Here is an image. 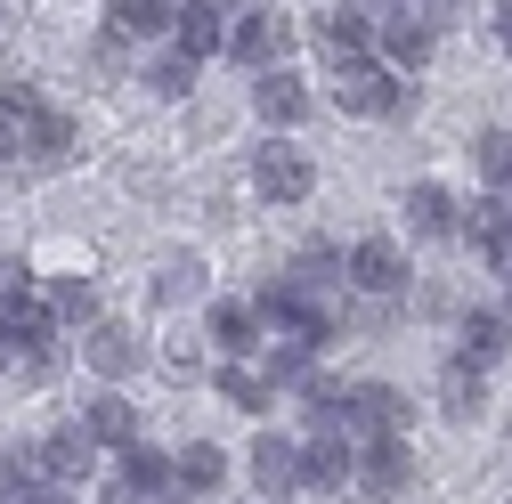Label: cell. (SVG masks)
<instances>
[{
    "label": "cell",
    "instance_id": "44dd1931",
    "mask_svg": "<svg viewBox=\"0 0 512 504\" xmlns=\"http://www.w3.org/2000/svg\"><path fill=\"white\" fill-rule=\"evenodd\" d=\"M309 374H317V342H309V334H277V342H269V366H261V383H269V391H301Z\"/></svg>",
    "mask_w": 512,
    "mask_h": 504
},
{
    "label": "cell",
    "instance_id": "cb8c5ba5",
    "mask_svg": "<svg viewBox=\"0 0 512 504\" xmlns=\"http://www.w3.org/2000/svg\"><path fill=\"white\" fill-rule=\"evenodd\" d=\"M114 480H131V488H139L147 504H163V496L179 488V472H171V456H155L147 439H139V448H122V472H114Z\"/></svg>",
    "mask_w": 512,
    "mask_h": 504
},
{
    "label": "cell",
    "instance_id": "6da1fadb",
    "mask_svg": "<svg viewBox=\"0 0 512 504\" xmlns=\"http://www.w3.org/2000/svg\"><path fill=\"white\" fill-rule=\"evenodd\" d=\"M334 106L342 114H415V82H399L391 66L358 57V66H334Z\"/></svg>",
    "mask_w": 512,
    "mask_h": 504
},
{
    "label": "cell",
    "instance_id": "52a82bcc",
    "mask_svg": "<svg viewBox=\"0 0 512 504\" xmlns=\"http://www.w3.org/2000/svg\"><path fill=\"white\" fill-rule=\"evenodd\" d=\"M358 488H366V504L407 496L415 488V448H407V439H366V448H358Z\"/></svg>",
    "mask_w": 512,
    "mask_h": 504
},
{
    "label": "cell",
    "instance_id": "8fae6325",
    "mask_svg": "<svg viewBox=\"0 0 512 504\" xmlns=\"http://www.w3.org/2000/svg\"><path fill=\"white\" fill-rule=\"evenodd\" d=\"M456 366H472V374H488L504 350H512V318H504V309H464V326H456Z\"/></svg>",
    "mask_w": 512,
    "mask_h": 504
},
{
    "label": "cell",
    "instance_id": "4316f807",
    "mask_svg": "<svg viewBox=\"0 0 512 504\" xmlns=\"http://www.w3.org/2000/svg\"><path fill=\"white\" fill-rule=\"evenodd\" d=\"M439 407L456 415V423H472V415L488 407V374H472V366H447V374H439Z\"/></svg>",
    "mask_w": 512,
    "mask_h": 504
},
{
    "label": "cell",
    "instance_id": "7402d4cb",
    "mask_svg": "<svg viewBox=\"0 0 512 504\" xmlns=\"http://www.w3.org/2000/svg\"><path fill=\"white\" fill-rule=\"evenodd\" d=\"M212 342L228 366H244V350H261V318H252V301H212Z\"/></svg>",
    "mask_w": 512,
    "mask_h": 504
},
{
    "label": "cell",
    "instance_id": "ab89813d",
    "mask_svg": "<svg viewBox=\"0 0 512 504\" xmlns=\"http://www.w3.org/2000/svg\"><path fill=\"white\" fill-rule=\"evenodd\" d=\"M163 504H196V496H163Z\"/></svg>",
    "mask_w": 512,
    "mask_h": 504
},
{
    "label": "cell",
    "instance_id": "60d3db41",
    "mask_svg": "<svg viewBox=\"0 0 512 504\" xmlns=\"http://www.w3.org/2000/svg\"><path fill=\"white\" fill-rule=\"evenodd\" d=\"M504 318H512V309H504Z\"/></svg>",
    "mask_w": 512,
    "mask_h": 504
},
{
    "label": "cell",
    "instance_id": "d6986e66",
    "mask_svg": "<svg viewBox=\"0 0 512 504\" xmlns=\"http://www.w3.org/2000/svg\"><path fill=\"white\" fill-rule=\"evenodd\" d=\"M74 155V122L66 114H25V139H17V163H33V171H49V163H66Z\"/></svg>",
    "mask_w": 512,
    "mask_h": 504
},
{
    "label": "cell",
    "instance_id": "f1b7e54d",
    "mask_svg": "<svg viewBox=\"0 0 512 504\" xmlns=\"http://www.w3.org/2000/svg\"><path fill=\"white\" fill-rule=\"evenodd\" d=\"M472 163L488 179V196H504V187H512V131H480L472 139Z\"/></svg>",
    "mask_w": 512,
    "mask_h": 504
},
{
    "label": "cell",
    "instance_id": "2e32d148",
    "mask_svg": "<svg viewBox=\"0 0 512 504\" xmlns=\"http://www.w3.org/2000/svg\"><path fill=\"white\" fill-rule=\"evenodd\" d=\"M399 212H407V236H431V244H439V236H456V220H464V204L447 196L439 179H415Z\"/></svg>",
    "mask_w": 512,
    "mask_h": 504
},
{
    "label": "cell",
    "instance_id": "5bb4252c",
    "mask_svg": "<svg viewBox=\"0 0 512 504\" xmlns=\"http://www.w3.org/2000/svg\"><path fill=\"white\" fill-rule=\"evenodd\" d=\"M82 439H90V448H139V407L122 391H98L82 407Z\"/></svg>",
    "mask_w": 512,
    "mask_h": 504
},
{
    "label": "cell",
    "instance_id": "4fadbf2b",
    "mask_svg": "<svg viewBox=\"0 0 512 504\" xmlns=\"http://www.w3.org/2000/svg\"><path fill=\"white\" fill-rule=\"evenodd\" d=\"M252 106H261V122H269V131H293V122H301L317 98H309V82H301L293 66H277V74H261V82H252Z\"/></svg>",
    "mask_w": 512,
    "mask_h": 504
},
{
    "label": "cell",
    "instance_id": "4dcf8cb0",
    "mask_svg": "<svg viewBox=\"0 0 512 504\" xmlns=\"http://www.w3.org/2000/svg\"><path fill=\"white\" fill-rule=\"evenodd\" d=\"M57 358H66L57 342H41V350H9V374H17V383H49V374H57Z\"/></svg>",
    "mask_w": 512,
    "mask_h": 504
},
{
    "label": "cell",
    "instance_id": "f546056e",
    "mask_svg": "<svg viewBox=\"0 0 512 504\" xmlns=\"http://www.w3.org/2000/svg\"><path fill=\"white\" fill-rule=\"evenodd\" d=\"M139 82H147L155 98H187V90H196V66L171 49V57H155V66H139Z\"/></svg>",
    "mask_w": 512,
    "mask_h": 504
},
{
    "label": "cell",
    "instance_id": "83f0119b",
    "mask_svg": "<svg viewBox=\"0 0 512 504\" xmlns=\"http://www.w3.org/2000/svg\"><path fill=\"white\" fill-rule=\"evenodd\" d=\"M220 399H228L236 415H269V407H277V391H269L252 366H220Z\"/></svg>",
    "mask_w": 512,
    "mask_h": 504
},
{
    "label": "cell",
    "instance_id": "5b68a950",
    "mask_svg": "<svg viewBox=\"0 0 512 504\" xmlns=\"http://www.w3.org/2000/svg\"><path fill=\"white\" fill-rule=\"evenodd\" d=\"M342 480H358V448L342 423H309V448H301V488H326L342 496Z\"/></svg>",
    "mask_w": 512,
    "mask_h": 504
},
{
    "label": "cell",
    "instance_id": "9c48e42d",
    "mask_svg": "<svg viewBox=\"0 0 512 504\" xmlns=\"http://www.w3.org/2000/svg\"><path fill=\"white\" fill-rule=\"evenodd\" d=\"M342 277H350L358 293H399V285H407V252H399V236H358L350 261H342Z\"/></svg>",
    "mask_w": 512,
    "mask_h": 504
},
{
    "label": "cell",
    "instance_id": "8992f818",
    "mask_svg": "<svg viewBox=\"0 0 512 504\" xmlns=\"http://www.w3.org/2000/svg\"><path fill=\"white\" fill-rule=\"evenodd\" d=\"M98 472V448L82 439V423H57L41 448H33V480L41 488H74V480H90Z\"/></svg>",
    "mask_w": 512,
    "mask_h": 504
},
{
    "label": "cell",
    "instance_id": "484cf974",
    "mask_svg": "<svg viewBox=\"0 0 512 504\" xmlns=\"http://www.w3.org/2000/svg\"><path fill=\"white\" fill-rule=\"evenodd\" d=\"M171 0H114V9H106V25L122 33V41H147V33H171Z\"/></svg>",
    "mask_w": 512,
    "mask_h": 504
},
{
    "label": "cell",
    "instance_id": "836d02e7",
    "mask_svg": "<svg viewBox=\"0 0 512 504\" xmlns=\"http://www.w3.org/2000/svg\"><path fill=\"white\" fill-rule=\"evenodd\" d=\"M25 488H33V448L0 456V504H9V496H25Z\"/></svg>",
    "mask_w": 512,
    "mask_h": 504
},
{
    "label": "cell",
    "instance_id": "d590c367",
    "mask_svg": "<svg viewBox=\"0 0 512 504\" xmlns=\"http://www.w3.org/2000/svg\"><path fill=\"white\" fill-rule=\"evenodd\" d=\"M163 366L179 374V383H187V374H204V366H196V350H187V342H171V350H163Z\"/></svg>",
    "mask_w": 512,
    "mask_h": 504
},
{
    "label": "cell",
    "instance_id": "3957f363",
    "mask_svg": "<svg viewBox=\"0 0 512 504\" xmlns=\"http://www.w3.org/2000/svg\"><path fill=\"white\" fill-rule=\"evenodd\" d=\"M285 49H293V17H277V9H244L228 25V57H244L252 74H277Z\"/></svg>",
    "mask_w": 512,
    "mask_h": 504
},
{
    "label": "cell",
    "instance_id": "f35d334b",
    "mask_svg": "<svg viewBox=\"0 0 512 504\" xmlns=\"http://www.w3.org/2000/svg\"><path fill=\"white\" fill-rule=\"evenodd\" d=\"M496 41L512 49V0H504V9H496Z\"/></svg>",
    "mask_w": 512,
    "mask_h": 504
},
{
    "label": "cell",
    "instance_id": "277c9868",
    "mask_svg": "<svg viewBox=\"0 0 512 504\" xmlns=\"http://www.w3.org/2000/svg\"><path fill=\"white\" fill-rule=\"evenodd\" d=\"M252 187H261L269 204H309V196H317V163H309L301 147L269 139L261 155H252Z\"/></svg>",
    "mask_w": 512,
    "mask_h": 504
},
{
    "label": "cell",
    "instance_id": "e0dca14e",
    "mask_svg": "<svg viewBox=\"0 0 512 504\" xmlns=\"http://www.w3.org/2000/svg\"><path fill=\"white\" fill-rule=\"evenodd\" d=\"M171 33H179V57H187V66H204V57L228 49V9L196 0V9H179V17H171Z\"/></svg>",
    "mask_w": 512,
    "mask_h": 504
},
{
    "label": "cell",
    "instance_id": "e575fe53",
    "mask_svg": "<svg viewBox=\"0 0 512 504\" xmlns=\"http://www.w3.org/2000/svg\"><path fill=\"white\" fill-rule=\"evenodd\" d=\"M17 139H25V114L0 98V163H17Z\"/></svg>",
    "mask_w": 512,
    "mask_h": 504
},
{
    "label": "cell",
    "instance_id": "8d00e7d4",
    "mask_svg": "<svg viewBox=\"0 0 512 504\" xmlns=\"http://www.w3.org/2000/svg\"><path fill=\"white\" fill-rule=\"evenodd\" d=\"M17 504H82V496H74V488H41V480H33V488H25Z\"/></svg>",
    "mask_w": 512,
    "mask_h": 504
},
{
    "label": "cell",
    "instance_id": "603a6c76",
    "mask_svg": "<svg viewBox=\"0 0 512 504\" xmlns=\"http://www.w3.org/2000/svg\"><path fill=\"white\" fill-rule=\"evenodd\" d=\"M171 472H179V496H212V488L228 480V448L196 439V448H179V456H171Z\"/></svg>",
    "mask_w": 512,
    "mask_h": 504
},
{
    "label": "cell",
    "instance_id": "30bf717a",
    "mask_svg": "<svg viewBox=\"0 0 512 504\" xmlns=\"http://www.w3.org/2000/svg\"><path fill=\"white\" fill-rule=\"evenodd\" d=\"M82 358L106 374V383H131V374L147 366V342H139L131 326H122V318H98V326L82 334Z\"/></svg>",
    "mask_w": 512,
    "mask_h": 504
},
{
    "label": "cell",
    "instance_id": "ac0fdd59",
    "mask_svg": "<svg viewBox=\"0 0 512 504\" xmlns=\"http://www.w3.org/2000/svg\"><path fill=\"white\" fill-rule=\"evenodd\" d=\"M317 49H326L334 66H358V57L374 49V17L366 9H326L317 17Z\"/></svg>",
    "mask_w": 512,
    "mask_h": 504
},
{
    "label": "cell",
    "instance_id": "1f68e13d",
    "mask_svg": "<svg viewBox=\"0 0 512 504\" xmlns=\"http://www.w3.org/2000/svg\"><path fill=\"white\" fill-rule=\"evenodd\" d=\"M90 66H98V74H131V41H122V33L106 25V33L90 41Z\"/></svg>",
    "mask_w": 512,
    "mask_h": 504
},
{
    "label": "cell",
    "instance_id": "9a60e30c",
    "mask_svg": "<svg viewBox=\"0 0 512 504\" xmlns=\"http://www.w3.org/2000/svg\"><path fill=\"white\" fill-rule=\"evenodd\" d=\"M252 480L269 488V504H277V496H293V488H301V439L261 431V439H252Z\"/></svg>",
    "mask_w": 512,
    "mask_h": 504
},
{
    "label": "cell",
    "instance_id": "ffe728a7",
    "mask_svg": "<svg viewBox=\"0 0 512 504\" xmlns=\"http://www.w3.org/2000/svg\"><path fill=\"white\" fill-rule=\"evenodd\" d=\"M0 342H17V350H41V342H57L49 301H41V293H9V301H0Z\"/></svg>",
    "mask_w": 512,
    "mask_h": 504
},
{
    "label": "cell",
    "instance_id": "d6a6232c",
    "mask_svg": "<svg viewBox=\"0 0 512 504\" xmlns=\"http://www.w3.org/2000/svg\"><path fill=\"white\" fill-rule=\"evenodd\" d=\"M155 293H163V301H187V293H196V261H187V252H171L163 277H155Z\"/></svg>",
    "mask_w": 512,
    "mask_h": 504
},
{
    "label": "cell",
    "instance_id": "74e56055",
    "mask_svg": "<svg viewBox=\"0 0 512 504\" xmlns=\"http://www.w3.org/2000/svg\"><path fill=\"white\" fill-rule=\"evenodd\" d=\"M98 504H147V496H139L131 480H106V488H98Z\"/></svg>",
    "mask_w": 512,
    "mask_h": 504
},
{
    "label": "cell",
    "instance_id": "7a4b0ae2",
    "mask_svg": "<svg viewBox=\"0 0 512 504\" xmlns=\"http://www.w3.org/2000/svg\"><path fill=\"white\" fill-rule=\"evenodd\" d=\"M374 49L391 57L399 74H415V66H431V49H439V17L431 9H382L374 17Z\"/></svg>",
    "mask_w": 512,
    "mask_h": 504
},
{
    "label": "cell",
    "instance_id": "7c38bea8",
    "mask_svg": "<svg viewBox=\"0 0 512 504\" xmlns=\"http://www.w3.org/2000/svg\"><path fill=\"white\" fill-rule=\"evenodd\" d=\"M456 228H464V236L488 252V261L512 277V196H472V212H464Z\"/></svg>",
    "mask_w": 512,
    "mask_h": 504
},
{
    "label": "cell",
    "instance_id": "ba28073f",
    "mask_svg": "<svg viewBox=\"0 0 512 504\" xmlns=\"http://www.w3.org/2000/svg\"><path fill=\"white\" fill-rule=\"evenodd\" d=\"M342 431H366V439H407V399L391 383H358L342 391Z\"/></svg>",
    "mask_w": 512,
    "mask_h": 504
},
{
    "label": "cell",
    "instance_id": "d4e9b609",
    "mask_svg": "<svg viewBox=\"0 0 512 504\" xmlns=\"http://www.w3.org/2000/svg\"><path fill=\"white\" fill-rule=\"evenodd\" d=\"M41 301H49V318H57V326H82V334L98 326V285H90V277H57Z\"/></svg>",
    "mask_w": 512,
    "mask_h": 504
}]
</instances>
